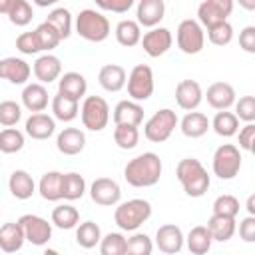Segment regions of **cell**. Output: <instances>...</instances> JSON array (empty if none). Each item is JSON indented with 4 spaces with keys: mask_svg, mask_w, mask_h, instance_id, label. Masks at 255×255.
Returning a JSON list of instances; mask_svg holds the SVG:
<instances>
[{
    "mask_svg": "<svg viewBox=\"0 0 255 255\" xmlns=\"http://www.w3.org/2000/svg\"><path fill=\"white\" fill-rule=\"evenodd\" d=\"M32 72H34L38 84L44 86V84H50V82H54V80L60 78V74H62V62L54 54H44V56H38L36 58V62L32 66Z\"/></svg>",
    "mask_w": 255,
    "mask_h": 255,
    "instance_id": "obj_18",
    "label": "cell"
},
{
    "mask_svg": "<svg viewBox=\"0 0 255 255\" xmlns=\"http://www.w3.org/2000/svg\"><path fill=\"white\" fill-rule=\"evenodd\" d=\"M8 189L10 193L16 197V199H30L36 191V183L32 179V175L26 171V169H16L10 173V179H8Z\"/></svg>",
    "mask_w": 255,
    "mask_h": 255,
    "instance_id": "obj_26",
    "label": "cell"
},
{
    "mask_svg": "<svg viewBox=\"0 0 255 255\" xmlns=\"http://www.w3.org/2000/svg\"><path fill=\"white\" fill-rule=\"evenodd\" d=\"M139 44H141L143 52H145L149 58H159V56H163V54L171 48L173 36H171V32H169L167 28H161V26H159V28H151L149 32H145V34L141 36Z\"/></svg>",
    "mask_w": 255,
    "mask_h": 255,
    "instance_id": "obj_13",
    "label": "cell"
},
{
    "mask_svg": "<svg viewBox=\"0 0 255 255\" xmlns=\"http://www.w3.org/2000/svg\"><path fill=\"white\" fill-rule=\"evenodd\" d=\"M96 6L102 8V10H110V12H116V14H124V12H128V10L133 6V0H98Z\"/></svg>",
    "mask_w": 255,
    "mask_h": 255,
    "instance_id": "obj_50",
    "label": "cell"
},
{
    "mask_svg": "<svg viewBox=\"0 0 255 255\" xmlns=\"http://www.w3.org/2000/svg\"><path fill=\"white\" fill-rule=\"evenodd\" d=\"M18 223L24 231V239L36 247H42L52 239V223H48V219L40 215L26 213L18 219Z\"/></svg>",
    "mask_w": 255,
    "mask_h": 255,
    "instance_id": "obj_10",
    "label": "cell"
},
{
    "mask_svg": "<svg viewBox=\"0 0 255 255\" xmlns=\"http://www.w3.org/2000/svg\"><path fill=\"white\" fill-rule=\"evenodd\" d=\"M175 42H177V48L183 54L193 56V54H199L203 50V46H205V32H203V28L199 26L197 20L185 18L177 26Z\"/></svg>",
    "mask_w": 255,
    "mask_h": 255,
    "instance_id": "obj_8",
    "label": "cell"
},
{
    "mask_svg": "<svg viewBox=\"0 0 255 255\" xmlns=\"http://www.w3.org/2000/svg\"><path fill=\"white\" fill-rule=\"evenodd\" d=\"M62 179L64 173L60 171H46L40 177L38 191L46 201H60L62 199Z\"/></svg>",
    "mask_w": 255,
    "mask_h": 255,
    "instance_id": "obj_30",
    "label": "cell"
},
{
    "mask_svg": "<svg viewBox=\"0 0 255 255\" xmlns=\"http://www.w3.org/2000/svg\"><path fill=\"white\" fill-rule=\"evenodd\" d=\"M22 106L32 112V114H40L48 108V90L42 84H26L22 90Z\"/></svg>",
    "mask_w": 255,
    "mask_h": 255,
    "instance_id": "obj_23",
    "label": "cell"
},
{
    "mask_svg": "<svg viewBox=\"0 0 255 255\" xmlns=\"http://www.w3.org/2000/svg\"><path fill=\"white\" fill-rule=\"evenodd\" d=\"M209 128H211L209 126V118L205 114H201V112H187L183 116V120L179 122L181 133L185 137H191V139H197V137L205 135Z\"/></svg>",
    "mask_w": 255,
    "mask_h": 255,
    "instance_id": "obj_28",
    "label": "cell"
},
{
    "mask_svg": "<svg viewBox=\"0 0 255 255\" xmlns=\"http://www.w3.org/2000/svg\"><path fill=\"white\" fill-rule=\"evenodd\" d=\"M42 255H60V253H58L56 249H46V251H44Z\"/></svg>",
    "mask_w": 255,
    "mask_h": 255,
    "instance_id": "obj_57",
    "label": "cell"
},
{
    "mask_svg": "<svg viewBox=\"0 0 255 255\" xmlns=\"http://www.w3.org/2000/svg\"><path fill=\"white\" fill-rule=\"evenodd\" d=\"M80 118L86 129L102 131L110 122V106L102 96H86L80 106Z\"/></svg>",
    "mask_w": 255,
    "mask_h": 255,
    "instance_id": "obj_5",
    "label": "cell"
},
{
    "mask_svg": "<svg viewBox=\"0 0 255 255\" xmlns=\"http://www.w3.org/2000/svg\"><path fill=\"white\" fill-rule=\"evenodd\" d=\"M239 237L245 243H253L255 241V217L253 215H247L245 219H241V223H239Z\"/></svg>",
    "mask_w": 255,
    "mask_h": 255,
    "instance_id": "obj_53",
    "label": "cell"
},
{
    "mask_svg": "<svg viewBox=\"0 0 255 255\" xmlns=\"http://www.w3.org/2000/svg\"><path fill=\"white\" fill-rule=\"evenodd\" d=\"M56 147L64 155H78L86 147V133L78 128H64L56 137Z\"/></svg>",
    "mask_w": 255,
    "mask_h": 255,
    "instance_id": "obj_22",
    "label": "cell"
},
{
    "mask_svg": "<svg viewBox=\"0 0 255 255\" xmlns=\"http://www.w3.org/2000/svg\"><path fill=\"white\" fill-rule=\"evenodd\" d=\"M100 239H102V229H100L98 223H94V221L78 223V227H76V241H78L80 247L94 249L96 245H100Z\"/></svg>",
    "mask_w": 255,
    "mask_h": 255,
    "instance_id": "obj_37",
    "label": "cell"
},
{
    "mask_svg": "<svg viewBox=\"0 0 255 255\" xmlns=\"http://www.w3.org/2000/svg\"><path fill=\"white\" fill-rule=\"evenodd\" d=\"M165 14V4L163 0H139L135 8L137 24L139 28H157V24L163 20Z\"/></svg>",
    "mask_w": 255,
    "mask_h": 255,
    "instance_id": "obj_16",
    "label": "cell"
},
{
    "mask_svg": "<svg viewBox=\"0 0 255 255\" xmlns=\"http://www.w3.org/2000/svg\"><path fill=\"white\" fill-rule=\"evenodd\" d=\"M239 46L247 54H255V26H245L239 32Z\"/></svg>",
    "mask_w": 255,
    "mask_h": 255,
    "instance_id": "obj_51",
    "label": "cell"
},
{
    "mask_svg": "<svg viewBox=\"0 0 255 255\" xmlns=\"http://www.w3.org/2000/svg\"><path fill=\"white\" fill-rule=\"evenodd\" d=\"M90 197L98 205L112 207V205H118L120 203V199H122V187H120V183L116 179L98 177L90 185Z\"/></svg>",
    "mask_w": 255,
    "mask_h": 255,
    "instance_id": "obj_12",
    "label": "cell"
},
{
    "mask_svg": "<svg viewBox=\"0 0 255 255\" xmlns=\"http://www.w3.org/2000/svg\"><path fill=\"white\" fill-rule=\"evenodd\" d=\"M22 118V106L16 104L14 100H4L0 102V124L4 128H12L20 122Z\"/></svg>",
    "mask_w": 255,
    "mask_h": 255,
    "instance_id": "obj_46",
    "label": "cell"
},
{
    "mask_svg": "<svg viewBox=\"0 0 255 255\" xmlns=\"http://www.w3.org/2000/svg\"><path fill=\"white\" fill-rule=\"evenodd\" d=\"M207 38L211 44L215 46H227L231 40H233V26L229 22H221V24H215L211 28H207Z\"/></svg>",
    "mask_w": 255,
    "mask_h": 255,
    "instance_id": "obj_47",
    "label": "cell"
},
{
    "mask_svg": "<svg viewBox=\"0 0 255 255\" xmlns=\"http://www.w3.org/2000/svg\"><path fill=\"white\" fill-rule=\"evenodd\" d=\"M24 147V133L16 128H6L0 131V151L2 153H16Z\"/></svg>",
    "mask_w": 255,
    "mask_h": 255,
    "instance_id": "obj_39",
    "label": "cell"
},
{
    "mask_svg": "<svg viewBox=\"0 0 255 255\" xmlns=\"http://www.w3.org/2000/svg\"><path fill=\"white\" fill-rule=\"evenodd\" d=\"M116 40L118 44L126 46V48H131L135 44H139L141 40V28L135 20H122L118 22L116 26Z\"/></svg>",
    "mask_w": 255,
    "mask_h": 255,
    "instance_id": "obj_34",
    "label": "cell"
},
{
    "mask_svg": "<svg viewBox=\"0 0 255 255\" xmlns=\"http://www.w3.org/2000/svg\"><path fill=\"white\" fill-rule=\"evenodd\" d=\"M207 231L211 235L213 241H229L235 233V217H227V215H211L209 221H207Z\"/></svg>",
    "mask_w": 255,
    "mask_h": 255,
    "instance_id": "obj_29",
    "label": "cell"
},
{
    "mask_svg": "<svg viewBox=\"0 0 255 255\" xmlns=\"http://www.w3.org/2000/svg\"><path fill=\"white\" fill-rule=\"evenodd\" d=\"M155 245L165 255H175L183 247V231L175 223H165L155 233Z\"/></svg>",
    "mask_w": 255,
    "mask_h": 255,
    "instance_id": "obj_14",
    "label": "cell"
},
{
    "mask_svg": "<svg viewBox=\"0 0 255 255\" xmlns=\"http://www.w3.org/2000/svg\"><path fill=\"white\" fill-rule=\"evenodd\" d=\"M205 100H207V104H209L213 110L225 112V110H229V108L235 104V90H233V86L227 84V82H215V84H211V86L207 88Z\"/></svg>",
    "mask_w": 255,
    "mask_h": 255,
    "instance_id": "obj_19",
    "label": "cell"
},
{
    "mask_svg": "<svg viewBox=\"0 0 255 255\" xmlns=\"http://www.w3.org/2000/svg\"><path fill=\"white\" fill-rule=\"evenodd\" d=\"M34 34H36V38H38V44H40V50H42V52H50V50H54V48L62 42L60 34H58L48 22H42V24L34 30Z\"/></svg>",
    "mask_w": 255,
    "mask_h": 255,
    "instance_id": "obj_41",
    "label": "cell"
},
{
    "mask_svg": "<svg viewBox=\"0 0 255 255\" xmlns=\"http://www.w3.org/2000/svg\"><path fill=\"white\" fill-rule=\"evenodd\" d=\"M151 217V203L145 199H128L114 211V221L122 231H135Z\"/></svg>",
    "mask_w": 255,
    "mask_h": 255,
    "instance_id": "obj_3",
    "label": "cell"
},
{
    "mask_svg": "<svg viewBox=\"0 0 255 255\" xmlns=\"http://www.w3.org/2000/svg\"><path fill=\"white\" fill-rule=\"evenodd\" d=\"M52 223L60 229H74L80 223V211L70 203L56 205L52 209Z\"/></svg>",
    "mask_w": 255,
    "mask_h": 255,
    "instance_id": "obj_33",
    "label": "cell"
},
{
    "mask_svg": "<svg viewBox=\"0 0 255 255\" xmlns=\"http://www.w3.org/2000/svg\"><path fill=\"white\" fill-rule=\"evenodd\" d=\"M52 114H54V120L72 122L80 114V102H74L62 94H56L52 98Z\"/></svg>",
    "mask_w": 255,
    "mask_h": 255,
    "instance_id": "obj_31",
    "label": "cell"
},
{
    "mask_svg": "<svg viewBox=\"0 0 255 255\" xmlns=\"http://www.w3.org/2000/svg\"><path fill=\"white\" fill-rule=\"evenodd\" d=\"M245 207H247L249 215L255 217V195H249V197H247V205H245Z\"/></svg>",
    "mask_w": 255,
    "mask_h": 255,
    "instance_id": "obj_55",
    "label": "cell"
},
{
    "mask_svg": "<svg viewBox=\"0 0 255 255\" xmlns=\"http://www.w3.org/2000/svg\"><path fill=\"white\" fill-rule=\"evenodd\" d=\"M213 215H227V217H237L239 213V201L235 195L223 193L219 197H215L213 201Z\"/></svg>",
    "mask_w": 255,
    "mask_h": 255,
    "instance_id": "obj_45",
    "label": "cell"
},
{
    "mask_svg": "<svg viewBox=\"0 0 255 255\" xmlns=\"http://www.w3.org/2000/svg\"><path fill=\"white\" fill-rule=\"evenodd\" d=\"M153 241L145 233H133L126 239V255H151Z\"/></svg>",
    "mask_w": 255,
    "mask_h": 255,
    "instance_id": "obj_42",
    "label": "cell"
},
{
    "mask_svg": "<svg viewBox=\"0 0 255 255\" xmlns=\"http://www.w3.org/2000/svg\"><path fill=\"white\" fill-rule=\"evenodd\" d=\"M44 22H48V24L60 34L62 40H66V38L72 34V14H70V10L64 8V6L54 8V10L48 14V18H46Z\"/></svg>",
    "mask_w": 255,
    "mask_h": 255,
    "instance_id": "obj_38",
    "label": "cell"
},
{
    "mask_svg": "<svg viewBox=\"0 0 255 255\" xmlns=\"http://www.w3.org/2000/svg\"><path fill=\"white\" fill-rule=\"evenodd\" d=\"M179 124L177 114L169 108L157 110L145 124H143V135L153 143H163Z\"/></svg>",
    "mask_w": 255,
    "mask_h": 255,
    "instance_id": "obj_6",
    "label": "cell"
},
{
    "mask_svg": "<svg viewBox=\"0 0 255 255\" xmlns=\"http://www.w3.org/2000/svg\"><path fill=\"white\" fill-rule=\"evenodd\" d=\"M143 122V108L137 102L131 100H122L114 108V124L116 126H133L139 128Z\"/></svg>",
    "mask_w": 255,
    "mask_h": 255,
    "instance_id": "obj_21",
    "label": "cell"
},
{
    "mask_svg": "<svg viewBox=\"0 0 255 255\" xmlns=\"http://www.w3.org/2000/svg\"><path fill=\"white\" fill-rule=\"evenodd\" d=\"M100 255H126V237L122 233H108L100 239Z\"/></svg>",
    "mask_w": 255,
    "mask_h": 255,
    "instance_id": "obj_44",
    "label": "cell"
},
{
    "mask_svg": "<svg viewBox=\"0 0 255 255\" xmlns=\"http://www.w3.org/2000/svg\"><path fill=\"white\" fill-rule=\"evenodd\" d=\"M126 84H128V96H129L131 102H137L139 104V102L149 100L151 94H153V88H155L151 68L147 64L133 66L131 72L128 74Z\"/></svg>",
    "mask_w": 255,
    "mask_h": 255,
    "instance_id": "obj_7",
    "label": "cell"
},
{
    "mask_svg": "<svg viewBox=\"0 0 255 255\" xmlns=\"http://www.w3.org/2000/svg\"><path fill=\"white\" fill-rule=\"evenodd\" d=\"M241 153H239V147L233 145V143H223L215 149L213 153V161H211V167H213V173L219 177V179H233L239 169H241Z\"/></svg>",
    "mask_w": 255,
    "mask_h": 255,
    "instance_id": "obj_9",
    "label": "cell"
},
{
    "mask_svg": "<svg viewBox=\"0 0 255 255\" xmlns=\"http://www.w3.org/2000/svg\"><path fill=\"white\" fill-rule=\"evenodd\" d=\"M88 92V82L80 72H66L60 80H58V94L80 102L82 98H86Z\"/></svg>",
    "mask_w": 255,
    "mask_h": 255,
    "instance_id": "obj_20",
    "label": "cell"
},
{
    "mask_svg": "<svg viewBox=\"0 0 255 255\" xmlns=\"http://www.w3.org/2000/svg\"><path fill=\"white\" fill-rule=\"evenodd\" d=\"M211 243L213 239L205 225H195L187 233V249L191 255H205L211 249Z\"/></svg>",
    "mask_w": 255,
    "mask_h": 255,
    "instance_id": "obj_32",
    "label": "cell"
},
{
    "mask_svg": "<svg viewBox=\"0 0 255 255\" xmlns=\"http://www.w3.org/2000/svg\"><path fill=\"white\" fill-rule=\"evenodd\" d=\"M84 193H86V179H84V175H80L76 171L64 173V179H62V199L76 201Z\"/></svg>",
    "mask_w": 255,
    "mask_h": 255,
    "instance_id": "obj_36",
    "label": "cell"
},
{
    "mask_svg": "<svg viewBox=\"0 0 255 255\" xmlns=\"http://www.w3.org/2000/svg\"><path fill=\"white\" fill-rule=\"evenodd\" d=\"M36 4H38V6H54L56 0H36Z\"/></svg>",
    "mask_w": 255,
    "mask_h": 255,
    "instance_id": "obj_56",
    "label": "cell"
},
{
    "mask_svg": "<svg viewBox=\"0 0 255 255\" xmlns=\"http://www.w3.org/2000/svg\"><path fill=\"white\" fill-rule=\"evenodd\" d=\"M235 118L247 124L255 122V98L253 96H243L235 102Z\"/></svg>",
    "mask_w": 255,
    "mask_h": 255,
    "instance_id": "obj_48",
    "label": "cell"
},
{
    "mask_svg": "<svg viewBox=\"0 0 255 255\" xmlns=\"http://www.w3.org/2000/svg\"><path fill=\"white\" fill-rule=\"evenodd\" d=\"M12 6H14V0H0V14H6L8 16V12L12 10Z\"/></svg>",
    "mask_w": 255,
    "mask_h": 255,
    "instance_id": "obj_54",
    "label": "cell"
},
{
    "mask_svg": "<svg viewBox=\"0 0 255 255\" xmlns=\"http://www.w3.org/2000/svg\"><path fill=\"white\" fill-rule=\"evenodd\" d=\"M32 74V68L26 60L10 56V58H2L0 60V80H8L10 84H26L28 78Z\"/></svg>",
    "mask_w": 255,
    "mask_h": 255,
    "instance_id": "obj_15",
    "label": "cell"
},
{
    "mask_svg": "<svg viewBox=\"0 0 255 255\" xmlns=\"http://www.w3.org/2000/svg\"><path fill=\"white\" fill-rule=\"evenodd\" d=\"M209 126L213 128V131L221 137H231L239 131V120L235 118L233 112H217L215 118L209 122Z\"/></svg>",
    "mask_w": 255,
    "mask_h": 255,
    "instance_id": "obj_35",
    "label": "cell"
},
{
    "mask_svg": "<svg viewBox=\"0 0 255 255\" xmlns=\"http://www.w3.org/2000/svg\"><path fill=\"white\" fill-rule=\"evenodd\" d=\"M114 141L118 143L120 149H133L139 141V129L133 126H116Z\"/></svg>",
    "mask_w": 255,
    "mask_h": 255,
    "instance_id": "obj_40",
    "label": "cell"
},
{
    "mask_svg": "<svg viewBox=\"0 0 255 255\" xmlns=\"http://www.w3.org/2000/svg\"><path fill=\"white\" fill-rule=\"evenodd\" d=\"M255 143V124H245L239 129V147L245 151H253Z\"/></svg>",
    "mask_w": 255,
    "mask_h": 255,
    "instance_id": "obj_52",
    "label": "cell"
},
{
    "mask_svg": "<svg viewBox=\"0 0 255 255\" xmlns=\"http://www.w3.org/2000/svg\"><path fill=\"white\" fill-rule=\"evenodd\" d=\"M32 18H34L32 4L28 0H14V6L8 12V20L14 26H26V24L32 22Z\"/></svg>",
    "mask_w": 255,
    "mask_h": 255,
    "instance_id": "obj_43",
    "label": "cell"
},
{
    "mask_svg": "<svg viewBox=\"0 0 255 255\" xmlns=\"http://www.w3.org/2000/svg\"><path fill=\"white\" fill-rule=\"evenodd\" d=\"M128 74L120 64H106L98 74V82L106 92H120L126 86Z\"/></svg>",
    "mask_w": 255,
    "mask_h": 255,
    "instance_id": "obj_25",
    "label": "cell"
},
{
    "mask_svg": "<svg viewBox=\"0 0 255 255\" xmlns=\"http://www.w3.org/2000/svg\"><path fill=\"white\" fill-rule=\"evenodd\" d=\"M175 177L189 197H201L211 185V177L203 163L195 157H183L175 167Z\"/></svg>",
    "mask_w": 255,
    "mask_h": 255,
    "instance_id": "obj_2",
    "label": "cell"
},
{
    "mask_svg": "<svg viewBox=\"0 0 255 255\" xmlns=\"http://www.w3.org/2000/svg\"><path fill=\"white\" fill-rule=\"evenodd\" d=\"M161 159L153 151H143L129 159L124 167V177L131 187H151L161 177Z\"/></svg>",
    "mask_w": 255,
    "mask_h": 255,
    "instance_id": "obj_1",
    "label": "cell"
},
{
    "mask_svg": "<svg viewBox=\"0 0 255 255\" xmlns=\"http://www.w3.org/2000/svg\"><path fill=\"white\" fill-rule=\"evenodd\" d=\"M24 231L20 227L18 221H10V223H4L0 227V251L4 253H16L22 249L24 245Z\"/></svg>",
    "mask_w": 255,
    "mask_h": 255,
    "instance_id": "obj_27",
    "label": "cell"
},
{
    "mask_svg": "<svg viewBox=\"0 0 255 255\" xmlns=\"http://www.w3.org/2000/svg\"><path fill=\"white\" fill-rule=\"evenodd\" d=\"M233 10V2L231 0H203L197 6V22L199 26L211 28L215 24L227 22V16Z\"/></svg>",
    "mask_w": 255,
    "mask_h": 255,
    "instance_id": "obj_11",
    "label": "cell"
},
{
    "mask_svg": "<svg viewBox=\"0 0 255 255\" xmlns=\"http://www.w3.org/2000/svg\"><path fill=\"white\" fill-rule=\"evenodd\" d=\"M201 100H203V92L195 80H181L175 86V102L181 110L193 112L201 104Z\"/></svg>",
    "mask_w": 255,
    "mask_h": 255,
    "instance_id": "obj_17",
    "label": "cell"
},
{
    "mask_svg": "<svg viewBox=\"0 0 255 255\" xmlns=\"http://www.w3.org/2000/svg\"><path fill=\"white\" fill-rule=\"evenodd\" d=\"M26 133L32 137V139H48L54 131H56V120L44 112L40 114H32L28 120H26Z\"/></svg>",
    "mask_w": 255,
    "mask_h": 255,
    "instance_id": "obj_24",
    "label": "cell"
},
{
    "mask_svg": "<svg viewBox=\"0 0 255 255\" xmlns=\"http://www.w3.org/2000/svg\"><path fill=\"white\" fill-rule=\"evenodd\" d=\"M76 32L80 34V38L88 42H104L110 36L112 26H110L108 16L102 14L100 10L84 8L76 16Z\"/></svg>",
    "mask_w": 255,
    "mask_h": 255,
    "instance_id": "obj_4",
    "label": "cell"
},
{
    "mask_svg": "<svg viewBox=\"0 0 255 255\" xmlns=\"http://www.w3.org/2000/svg\"><path fill=\"white\" fill-rule=\"evenodd\" d=\"M16 48H18V52H22V54H26V56H32V54L42 52L34 30H32V32H22V34L16 38Z\"/></svg>",
    "mask_w": 255,
    "mask_h": 255,
    "instance_id": "obj_49",
    "label": "cell"
}]
</instances>
